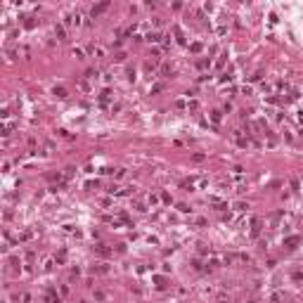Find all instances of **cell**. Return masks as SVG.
<instances>
[{
	"label": "cell",
	"instance_id": "obj_1",
	"mask_svg": "<svg viewBox=\"0 0 303 303\" xmlns=\"http://www.w3.org/2000/svg\"><path fill=\"white\" fill-rule=\"evenodd\" d=\"M301 242V237H289V239H284V246L287 249H296V244Z\"/></svg>",
	"mask_w": 303,
	"mask_h": 303
},
{
	"label": "cell",
	"instance_id": "obj_2",
	"mask_svg": "<svg viewBox=\"0 0 303 303\" xmlns=\"http://www.w3.org/2000/svg\"><path fill=\"white\" fill-rule=\"evenodd\" d=\"M107 7H109V2H102V5H97V7H93V12H90V14H93V17H97V14H100V12H104Z\"/></svg>",
	"mask_w": 303,
	"mask_h": 303
},
{
	"label": "cell",
	"instance_id": "obj_3",
	"mask_svg": "<svg viewBox=\"0 0 303 303\" xmlns=\"http://www.w3.org/2000/svg\"><path fill=\"white\" fill-rule=\"evenodd\" d=\"M97 253H100V256H109V249H107L104 244H100V246H97Z\"/></svg>",
	"mask_w": 303,
	"mask_h": 303
},
{
	"label": "cell",
	"instance_id": "obj_4",
	"mask_svg": "<svg viewBox=\"0 0 303 303\" xmlns=\"http://www.w3.org/2000/svg\"><path fill=\"white\" fill-rule=\"evenodd\" d=\"M109 95H111L109 90H104V93H102V97H100V102H102V104H107V102H109Z\"/></svg>",
	"mask_w": 303,
	"mask_h": 303
},
{
	"label": "cell",
	"instance_id": "obj_5",
	"mask_svg": "<svg viewBox=\"0 0 303 303\" xmlns=\"http://www.w3.org/2000/svg\"><path fill=\"white\" fill-rule=\"evenodd\" d=\"M55 95H57V97H67V90H64V88H55Z\"/></svg>",
	"mask_w": 303,
	"mask_h": 303
},
{
	"label": "cell",
	"instance_id": "obj_6",
	"mask_svg": "<svg viewBox=\"0 0 303 303\" xmlns=\"http://www.w3.org/2000/svg\"><path fill=\"white\" fill-rule=\"evenodd\" d=\"M211 119H213V123H218V121H220V111H213V114H211Z\"/></svg>",
	"mask_w": 303,
	"mask_h": 303
}]
</instances>
